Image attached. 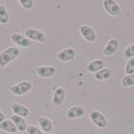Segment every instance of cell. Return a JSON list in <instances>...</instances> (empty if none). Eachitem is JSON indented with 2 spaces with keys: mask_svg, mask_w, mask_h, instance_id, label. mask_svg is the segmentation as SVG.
Listing matches in <instances>:
<instances>
[{
  "mask_svg": "<svg viewBox=\"0 0 134 134\" xmlns=\"http://www.w3.org/2000/svg\"><path fill=\"white\" fill-rule=\"evenodd\" d=\"M20 54V50L16 47H10L0 54V66L4 67L16 58Z\"/></svg>",
  "mask_w": 134,
  "mask_h": 134,
  "instance_id": "cell-1",
  "label": "cell"
},
{
  "mask_svg": "<svg viewBox=\"0 0 134 134\" xmlns=\"http://www.w3.org/2000/svg\"><path fill=\"white\" fill-rule=\"evenodd\" d=\"M32 88V84L29 81H24L10 87V91L16 96H22L27 93Z\"/></svg>",
  "mask_w": 134,
  "mask_h": 134,
  "instance_id": "cell-2",
  "label": "cell"
},
{
  "mask_svg": "<svg viewBox=\"0 0 134 134\" xmlns=\"http://www.w3.org/2000/svg\"><path fill=\"white\" fill-rule=\"evenodd\" d=\"M25 36H27L31 40H35L39 43L46 42V36L45 34L35 28H27L25 31Z\"/></svg>",
  "mask_w": 134,
  "mask_h": 134,
  "instance_id": "cell-3",
  "label": "cell"
},
{
  "mask_svg": "<svg viewBox=\"0 0 134 134\" xmlns=\"http://www.w3.org/2000/svg\"><path fill=\"white\" fill-rule=\"evenodd\" d=\"M11 39L14 43H16V45L22 47H29L32 44V42L31 39H29L27 36H25L22 34H20V33L12 34Z\"/></svg>",
  "mask_w": 134,
  "mask_h": 134,
  "instance_id": "cell-4",
  "label": "cell"
},
{
  "mask_svg": "<svg viewBox=\"0 0 134 134\" xmlns=\"http://www.w3.org/2000/svg\"><path fill=\"white\" fill-rule=\"evenodd\" d=\"M90 118L92 122L99 128H104L107 126V121L104 116L97 111H92L90 113Z\"/></svg>",
  "mask_w": 134,
  "mask_h": 134,
  "instance_id": "cell-5",
  "label": "cell"
},
{
  "mask_svg": "<svg viewBox=\"0 0 134 134\" xmlns=\"http://www.w3.org/2000/svg\"><path fill=\"white\" fill-rule=\"evenodd\" d=\"M104 7L106 11L111 15L117 16L121 13V8L115 2L112 0L104 1Z\"/></svg>",
  "mask_w": 134,
  "mask_h": 134,
  "instance_id": "cell-6",
  "label": "cell"
},
{
  "mask_svg": "<svg viewBox=\"0 0 134 134\" xmlns=\"http://www.w3.org/2000/svg\"><path fill=\"white\" fill-rule=\"evenodd\" d=\"M76 52L75 51L74 48L69 47V48H66L61 51H60L57 54V58L62 62H68L70 61L71 59H73L75 57Z\"/></svg>",
  "mask_w": 134,
  "mask_h": 134,
  "instance_id": "cell-7",
  "label": "cell"
},
{
  "mask_svg": "<svg viewBox=\"0 0 134 134\" xmlns=\"http://www.w3.org/2000/svg\"><path fill=\"white\" fill-rule=\"evenodd\" d=\"M37 74L41 77H53L56 73V69L51 66H39L36 69Z\"/></svg>",
  "mask_w": 134,
  "mask_h": 134,
  "instance_id": "cell-8",
  "label": "cell"
},
{
  "mask_svg": "<svg viewBox=\"0 0 134 134\" xmlns=\"http://www.w3.org/2000/svg\"><path fill=\"white\" fill-rule=\"evenodd\" d=\"M65 98V90L63 88H57L53 94V105L54 107H58L61 105V103L64 102Z\"/></svg>",
  "mask_w": 134,
  "mask_h": 134,
  "instance_id": "cell-9",
  "label": "cell"
},
{
  "mask_svg": "<svg viewBox=\"0 0 134 134\" xmlns=\"http://www.w3.org/2000/svg\"><path fill=\"white\" fill-rule=\"evenodd\" d=\"M80 32L82 35V36L90 42H93L97 38L96 33L93 31V29L88 25L82 26L80 28Z\"/></svg>",
  "mask_w": 134,
  "mask_h": 134,
  "instance_id": "cell-10",
  "label": "cell"
},
{
  "mask_svg": "<svg viewBox=\"0 0 134 134\" xmlns=\"http://www.w3.org/2000/svg\"><path fill=\"white\" fill-rule=\"evenodd\" d=\"M85 114V109L82 107L76 106L71 107L67 112V118L68 119L82 117Z\"/></svg>",
  "mask_w": 134,
  "mask_h": 134,
  "instance_id": "cell-11",
  "label": "cell"
},
{
  "mask_svg": "<svg viewBox=\"0 0 134 134\" xmlns=\"http://www.w3.org/2000/svg\"><path fill=\"white\" fill-rule=\"evenodd\" d=\"M11 121L16 126L17 130H19L20 132H24L27 128L25 120L24 119V118H22L20 116H18L16 115H12L11 116Z\"/></svg>",
  "mask_w": 134,
  "mask_h": 134,
  "instance_id": "cell-12",
  "label": "cell"
},
{
  "mask_svg": "<svg viewBox=\"0 0 134 134\" xmlns=\"http://www.w3.org/2000/svg\"><path fill=\"white\" fill-rule=\"evenodd\" d=\"M12 111L16 115H18V116H20L22 118H24V117H27L28 115H29V110L21 105V104H19V103H14L12 104Z\"/></svg>",
  "mask_w": 134,
  "mask_h": 134,
  "instance_id": "cell-13",
  "label": "cell"
},
{
  "mask_svg": "<svg viewBox=\"0 0 134 134\" xmlns=\"http://www.w3.org/2000/svg\"><path fill=\"white\" fill-rule=\"evenodd\" d=\"M118 47H119V41L116 39H112L108 43L107 46L104 49V54L108 56L111 55L117 51Z\"/></svg>",
  "mask_w": 134,
  "mask_h": 134,
  "instance_id": "cell-14",
  "label": "cell"
},
{
  "mask_svg": "<svg viewBox=\"0 0 134 134\" xmlns=\"http://www.w3.org/2000/svg\"><path fill=\"white\" fill-rule=\"evenodd\" d=\"M0 130L9 133H16L18 131L16 126L13 123L12 121L9 120H5L4 122L0 123Z\"/></svg>",
  "mask_w": 134,
  "mask_h": 134,
  "instance_id": "cell-15",
  "label": "cell"
},
{
  "mask_svg": "<svg viewBox=\"0 0 134 134\" xmlns=\"http://www.w3.org/2000/svg\"><path fill=\"white\" fill-rule=\"evenodd\" d=\"M38 122L41 128L46 133H49L53 130V124L51 121L46 117H40L38 119Z\"/></svg>",
  "mask_w": 134,
  "mask_h": 134,
  "instance_id": "cell-16",
  "label": "cell"
},
{
  "mask_svg": "<svg viewBox=\"0 0 134 134\" xmlns=\"http://www.w3.org/2000/svg\"><path fill=\"white\" fill-rule=\"evenodd\" d=\"M104 66V63L102 60L100 59H97V60H95L92 62H90L87 66H86V70L89 71V72H98L100 71Z\"/></svg>",
  "mask_w": 134,
  "mask_h": 134,
  "instance_id": "cell-17",
  "label": "cell"
},
{
  "mask_svg": "<svg viewBox=\"0 0 134 134\" xmlns=\"http://www.w3.org/2000/svg\"><path fill=\"white\" fill-rule=\"evenodd\" d=\"M111 76V70L109 69H103L97 72L94 74V77L97 80H107Z\"/></svg>",
  "mask_w": 134,
  "mask_h": 134,
  "instance_id": "cell-18",
  "label": "cell"
},
{
  "mask_svg": "<svg viewBox=\"0 0 134 134\" xmlns=\"http://www.w3.org/2000/svg\"><path fill=\"white\" fill-rule=\"evenodd\" d=\"M9 21V14L5 6H0V23L6 24Z\"/></svg>",
  "mask_w": 134,
  "mask_h": 134,
  "instance_id": "cell-19",
  "label": "cell"
},
{
  "mask_svg": "<svg viewBox=\"0 0 134 134\" xmlns=\"http://www.w3.org/2000/svg\"><path fill=\"white\" fill-rule=\"evenodd\" d=\"M122 85L124 87H129V86L134 85V73L130 74V75H127L126 77H125L123 78Z\"/></svg>",
  "mask_w": 134,
  "mask_h": 134,
  "instance_id": "cell-20",
  "label": "cell"
},
{
  "mask_svg": "<svg viewBox=\"0 0 134 134\" xmlns=\"http://www.w3.org/2000/svg\"><path fill=\"white\" fill-rule=\"evenodd\" d=\"M123 56L126 58H131L134 56V44L129 46L124 51Z\"/></svg>",
  "mask_w": 134,
  "mask_h": 134,
  "instance_id": "cell-21",
  "label": "cell"
},
{
  "mask_svg": "<svg viewBox=\"0 0 134 134\" xmlns=\"http://www.w3.org/2000/svg\"><path fill=\"white\" fill-rule=\"evenodd\" d=\"M126 72L128 73V75L134 73V57L127 62L126 66Z\"/></svg>",
  "mask_w": 134,
  "mask_h": 134,
  "instance_id": "cell-22",
  "label": "cell"
},
{
  "mask_svg": "<svg viewBox=\"0 0 134 134\" xmlns=\"http://www.w3.org/2000/svg\"><path fill=\"white\" fill-rule=\"evenodd\" d=\"M20 5L26 9H30L33 7L34 2L32 0H20Z\"/></svg>",
  "mask_w": 134,
  "mask_h": 134,
  "instance_id": "cell-23",
  "label": "cell"
},
{
  "mask_svg": "<svg viewBox=\"0 0 134 134\" xmlns=\"http://www.w3.org/2000/svg\"><path fill=\"white\" fill-rule=\"evenodd\" d=\"M27 134H43L42 131L35 126H30L26 130Z\"/></svg>",
  "mask_w": 134,
  "mask_h": 134,
  "instance_id": "cell-24",
  "label": "cell"
},
{
  "mask_svg": "<svg viewBox=\"0 0 134 134\" xmlns=\"http://www.w3.org/2000/svg\"><path fill=\"white\" fill-rule=\"evenodd\" d=\"M5 115H3V113L0 111V123H2V122H4L5 120Z\"/></svg>",
  "mask_w": 134,
  "mask_h": 134,
  "instance_id": "cell-25",
  "label": "cell"
}]
</instances>
